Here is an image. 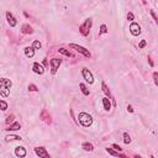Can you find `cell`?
I'll return each mask as SVG.
<instances>
[{
  "mask_svg": "<svg viewBox=\"0 0 158 158\" xmlns=\"http://www.w3.org/2000/svg\"><path fill=\"white\" fill-rule=\"evenodd\" d=\"M58 52L60 53V54H63V56H65V57H74V54L70 52V51H68V49H65V48H63V47H60L59 49H58Z\"/></svg>",
  "mask_w": 158,
  "mask_h": 158,
  "instance_id": "obj_22",
  "label": "cell"
},
{
  "mask_svg": "<svg viewBox=\"0 0 158 158\" xmlns=\"http://www.w3.org/2000/svg\"><path fill=\"white\" fill-rule=\"evenodd\" d=\"M0 94H1L2 98H7L10 95V90L6 89V88H4V86H0Z\"/></svg>",
  "mask_w": 158,
  "mask_h": 158,
  "instance_id": "obj_23",
  "label": "cell"
},
{
  "mask_svg": "<svg viewBox=\"0 0 158 158\" xmlns=\"http://www.w3.org/2000/svg\"><path fill=\"white\" fill-rule=\"evenodd\" d=\"M127 20H128V21H133V20H135L133 12H128V14H127Z\"/></svg>",
  "mask_w": 158,
  "mask_h": 158,
  "instance_id": "obj_34",
  "label": "cell"
},
{
  "mask_svg": "<svg viewBox=\"0 0 158 158\" xmlns=\"http://www.w3.org/2000/svg\"><path fill=\"white\" fill-rule=\"evenodd\" d=\"M101 102H102V107H104L105 111H110L111 110V99H109L107 96H105V98H102Z\"/></svg>",
  "mask_w": 158,
  "mask_h": 158,
  "instance_id": "obj_16",
  "label": "cell"
},
{
  "mask_svg": "<svg viewBox=\"0 0 158 158\" xmlns=\"http://www.w3.org/2000/svg\"><path fill=\"white\" fill-rule=\"evenodd\" d=\"M81 77H83V79H84L88 84H93V83H94V75H93V73L90 72V69H88L86 67L81 68Z\"/></svg>",
  "mask_w": 158,
  "mask_h": 158,
  "instance_id": "obj_5",
  "label": "cell"
},
{
  "mask_svg": "<svg viewBox=\"0 0 158 158\" xmlns=\"http://www.w3.org/2000/svg\"><path fill=\"white\" fill-rule=\"evenodd\" d=\"M15 156L16 157H19V158H23V157H26V154H27V152H26V148L25 147H22V146H17V147H15Z\"/></svg>",
  "mask_w": 158,
  "mask_h": 158,
  "instance_id": "obj_11",
  "label": "cell"
},
{
  "mask_svg": "<svg viewBox=\"0 0 158 158\" xmlns=\"http://www.w3.org/2000/svg\"><path fill=\"white\" fill-rule=\"evenodd\" d=\"M21 32L23 35H31V33H33V28H32V26L30 23H23L21 26Z\"/></svg>",
  "mask_w": 158,
  "mask_h": 158,
  "instance_id": "obj_14",
  "label": "cell"
},
{
  "mask_svg": "<svg viewBox=\"0 0 158 158\" xmlns=\"http://www.w3.org/2000/svg\"><path fill=\"white\" fill-rule=\"evenodd\" d=\"M33 151H35L36 156L40 157V158H51V156H49V153L47 152V149H46L44 147H42V146H37V147H35Z\"/></svg>",
  "mask_w": 158,
  "mask_h": 158,
  "instance_id": "obj_6",
  "label": "cell"
},
{
  "mask_svg": "<svg viewBox=\"0 0 158 158\" xmlns=\"http://www.w3.org/2000/svg\"><path fill=\"white\" fill-rule=\"evenodd\" d=\"M32 72L36 73V74H38V75H43L44 72H46V69H44V67H43L41 63L35 62V63L32 64Z\"/></svg>",
  "mask_w": 158,
  "mask_h": 158,
  "instance_id": "obj_10",
  "label": "cell"
},
{
  "mask_svg": "<svg viewBox=\"0 0 158 158\" xmlns=\"http://www.w3.org/2000/svg\"><path fill=\"white\" fill-rule=\"evenodd\" d=\"M19 130H21V125L17 121H14L12 123H10L7 128H5V131H19Z\"/></svg>",
  "mask_w": 158,
  "mask_h": 158,
  "instance_id": "obj_18",
  "label": "cell"
},
{
  "mask_svg": "<svg viewBox=\"0 0 158 158\" xmlns=\"http://www.w3.org/2000/svg\"><path fill=\"white\" fill-rule=\"evenodd\" d=\"M32 47H33L35 49H40V48L42 47V43H41L40 41H37V40H35V41L32 42Z\"/></svg>",
  "mask_w": 158,
  "mask_h": 158,
  "instance_id": "obj_27",
  "label": "cell"
},
{
  "mask_svg": "<svg viewBox=\"0 0 158 158\" xmlns=\"http://www.w3.org/2000/svg\"><path fill=\"white\" fill-rule=\"evenodd\" d=\"M105 151H106L110 156H112V157H121V158H125V157H126V154L121 153L120 151H117V149H115V148H112V147H111V148L107 147V148H105Z\"/></svg>",
  "mask_w": 158,
  "mask_h": 158,
  "instance_id": "obj_12",
  "label": "cell"
},
{
  "mask_svg": "<svg viewBox=\"0 0 158 158\" xmlns=\"http://www.w3.org/2000/svg\"><path fill=\"white\" fill-rule=\"evenodd\" d=\"M23 52H25V56H26L27 58H32V57L35 56V48H33L32 46L25 47V48H23Z\"/></svg>",
  "mask_w": 158,
  "mask_h": 158,
  "instance_id": "obj_17",
  "label": "cell"
},
{
  "mask_svg": "<svg viewBox=\"0 0 158 158\" xmlns=\"http://www.w3.org/2000/svg\"><path fill=\"white\" fill-rule=\"evenodd\" d=\"M81 148H83L85 152H93V151H94V146H93V143H90V142H83V143H81Z\"/></svg>",
  "mask_w": 158,
  "mask_h": 158,
  "instance_id": "obj_20",
  "label": "cell"
},
{
  "mask_svg": "<svg viewBox=\"0 0 158 158\" xmlns=\"http://www.w3.org/2000/svg\"><path fill=\"white\" fill-rule=\"evenodd\" d=\"M79 89H80V91L83 93L84 96H89L90 95V90L88 89V86H86L85 83H79Z\"/></svg>",
  "mask_w": 158,
  "mask_h": 158,
  "instance_id": "obj_19",
  "label": "cell"
},
{
  "mask_svg": "<svg viewBox=\"0 0 158 158\" xmlns=\"http://www.w3.org/2000/svg\"><path fill=\"white\" fill-rule=\"evenodd\" d=\"M111 147H112V148H115V149H117V151H120V152H121V149H122V148H121L118 144H116V143H112V144H111Z\"/></svg>",
  "mask_w": 158,
  "mask_h": 158,
  "instance_id": "obj_35",
  "label": "cell"
},
{
  "mask_svg": "<svg viewBox=\"0 0 158 158\" xmlns=\"http://www.w3.org/2000/svg\"><path fill=\"white\" fill-rule=\"evenodd\" d=\"M0 106H1V110H2V111H6L9 105H7V102H6L5 100H0Z\"/></svg>",
  "mask_w": 158,
  "mask_h": 158,
  "instance_id": "obj_28",
  "label": "cell"
},
{
  "mask_svg": "<svg viewBox=\"0 0 158 158\" xmlns=\"http://www.w3.org/2000/svg\"><path fill=\"white\" fill-rule=\"evenodd\" d=\"M91 27H93V20H91L90 17L85 19V20L80 23V26H79V32H80V35L84 36V37L89 36V32H90Z\"/></svg>",
  "mask_w": 158,
  "mask_h": 158,
  "instance_id": "obj_2",
  "label": "cell"
},
{
  "mask_svg": "<svg viewBox=\"0 0 158 158\" xmlns=\"http://www.w3.org/2000/svg\"><path fill=\"white\" fill-rule=\"evenodd\" d=\"M40 118H41L44 123H47V125H51V123H52L51 114H49L48 110H46V109H43V110L41 111V114H40Z\"/></svg>",
  "mask_w": 158,
  "mask_h": 158,
  "instance_id": "obj_9",
  "label": "cell"
},
{
  "mask_svg": "<svg viewBox=\"0 0 158 158\" xmlns=\"http://www.w3.org/2000/svg\"><path fill=\"white\" fill-rule=\"evenodd\" d=\"M22 138L17 135H7L5 136V142H11V141H21Z\"/></svg>",
  "mask_w": 158,
  "mask_h": 158,
  "instance_id": "obj_21",
  "label": "cell"
},
{
  "mask_svg": "<svg viewBox=\"0 0 158 158\" xmlns=\"http://www.w3.org/2000/svg\"><path fill=\"white\" fill-rule=\"evenodd\" d=\"M15 121V115H9L7 117H6V120H5V122H6V125H10V123H12Z\"/></svg>",
  "mask_w": 158,
  "mask_h": 158,
  "instance_id": "obj_26",
  "label": "cell"
},
{
  "mask_svg": "<svg viewBox=\"0 0 158 158\" xmlns=\"http://www.w3.org/2000/svg\"><path fill=\"white\" fill-rule=\"evenodd\" d=\"M149 12H151V16H152V17H153V20H154V22H156V25H157V26H158V16H157V15H156V12H154V11H153V10H151V11H149Z\"/></svg>",
  "mask_w": 158,
  "mask_h": 158,
  "instance_id": "obj_32",
  "label": "cell"
},
{
  "mask_svg": "<svg viewBox=\"0 0 158 158\" xmlns=\"http://www.w3.org/2000/svg\"><path fill=\"white\" fill-rule=\"evenodd\" d=\"M152 77H153V81H154V85H156V86H158V72H153Z\"/></svg>",
  "mask_w": 158,
  "mask_h": 158,
  "instance_id": "obj_29",
  "label": "cell"
},
{
  "mask_svg": "<svg viewBox=\"0 0 158 158\" xmlns=\"http://www.w3.org/2000/svg\"><path fill=\"white\" fill-rule=\"evenodd\" d=\"M127 111H128V112H133L135 110H133V107H132L131 105H127Z\"/></svg>",
  "mask_w": 158,
  "mask_h": 158,
  "instance_id": "obj_36",
  "label": "cell"
},
{
  "mask_svg": "<svg viewBox=\"0 0 158 158\" xmlns=\"http://www.w3.org/2000/svg\"><path fill=\"white\" fill-rule=\"evenodd\" d=\"M109 32V30H107V26L105 25V23H102L101 26H100V31H99V35H105V33H107Z\"/></svg>",
  "mask_w": 158,
  "mask_h": 158,
  "instance_id": "obj_25",
  "label": "cell"
},
{
  "mask_svg": "<svg viewBox=\"0 0 158 158\" xmlns=\"http://www.w3.org/2000/svg\"><path fill=\"white\" fill-rule=\"evenodd\" d=\"M146 46H147V41H146V40H141L139 43H138V48H139V49H143Z\"/></svg>",
  "mask_w": 158,
  "mask_h": 158,
  "instance_id": "obj_30",
  "label": "cell"
},
{
  "mask_svg": "<svg viewBox=\"0 0 158 158\" xmlns=\"http://www.w3.org/2000/svg\"><path fill=\"white\" fill-rule=\"evenodd\" d=\"M28 91H38V88L36 84H30L28 85Z\"/></svg>",
  "mask_w": 158,
  "mask_h": 158,
  "instance_id": "obj_31",
  "label": "cell"
},
{
  "mask_svg": "<svg viewBox=\"0 0 158 158\" xmlns=\"http://www.w3.org/2000/svg\"><path fill=\"white\" fill-rule=\"evenodd\" d=\"M122 137H123V143L125 144H130L131 143V136L127 133V132H123V135H122Z\"/></svg>",
  "mask_w": 158,
  "mask_h": 158,
  "instance_id": "obj_24",
  "label": "cell"
},
{
  "mask_svg": "<svg viewBox=\"0 0 158 158\" xmlns=\"http://www.w3.org/2000/svg\"><path fill=\"white\" fill-rule=\"evenodd\" d=\"M60 64H62V58H51L49 59V67H51V73L54 75L56 73H57V70L59 69V67H60Z\"/></svg>",
  "mask_w": 158,
  "mask_h": 158,
  "instance_id": "obj_4",
  "label": "cell"
},
{
  "mask_svg": "<svg viewBox=\"0 0 158 158\" xmlns=\"http://www.w3.org/2000/svg\"><path fill=\"white\" fill-rule=\"evenodd\" d=\"M69 48H72V49L77 51L78 53H80V54H81V56H84L85 58H90V57H91L90 51H89V49H86L85 47L80 46V44H77V43H69Z\"/></svg>",
  "mask_w": 158,
  "mask_h": 158,
  "instance_id": "obj_3",
  "label": "cell"
},
{
  "mask_svg": "<svg viewBox=\"0 0 158 158\" xmlns=\"http://www.w3.org/2000/svg\"><path fill=\"white\" fill-rule=\"evenodd\" d=\"M147 59H148V64H149V67L153 68V67H154V63H153V59H152V57H151L149 54L147 56Z\"/></svg>",
  "mask_w": 158,
  "mask_h": 158,
  "instance_id": "obj_33",
  "label": "cell"
},
{
  "mask_svg": "<svg viewBox=\"0 0 158 158\" xmlns=\"http://www.w3.org/2000/svg\"><path fill=\"white\" fill-rule=\"evenodd\" d=\"M5 17H6V21H7V23H9L10 27H15L17 25V22H19L17 19L14 16V14L11 11H6L5 12Z\"/></svg>",
  "mask_w": 158,
  "mask_h": 158,
  "instance_id": "obj_8",
  "label": "cell"
},
{
  "mask_svg": "<svg viewBox=\"0 0 158 158\" xmlns=\"http://www.w3.org/2000/svg\"><path fill=\"white\" fill-rule=\"evenodd\" d=\"M0 86H4V88H6V89H11V86H12V81L9 79V78H1L0 79Z\"/></svg>",
  "mask_w": 158,
  "mask_h": 158,
  "instance_id": "obj_15",
  "label": "cell"
},
{
  "mask_svg": "<svg viewBox=\"0 0 158 158\" xmlns=\"http://www.w3.org/2000/svg\"><path fill=\"white\" fill-rule=\"evenodd\" d=\"M101 90H102V93L105 94V96H107L109 99H111V100H114V98H112V95H111V91H110V89H109V86H107V84L102 80L101 81ZM115 101V100H114ZM116 105V104H115Z\"/></svg>",
  "mask_w": 158,
  "mask_h": 158,
  "instance_id": "obj_13",
  "label": "cell"
},
{
  "mask_svg": "<svg viewBox=\"0 0 158 158\" xmlns=\"http://www.w3.org/2000/svg\"><path fill=\"white\" fill-rule=\"evenodd\" d=\"M78 118H79V123L83 126V127H90L93 125V116L85 111H81L79 112L78 115Z\"/></svg>",
  "mask_w": 158,
  "mask_h": 158,
  "instance_id": "obj_1",
  "label": "cell"
},
{
  "mask_svg": "<svg viewBox=\"0 0 158 158\" xmlns=\"http://www.w3.org/2000/svg\"><path fill=\"white\" fill-rule=\"evenodd\" d=\"M128 30H130V33H131L132 36H135V37H137V36L141 35V26H139L137 22H135V21L131 22Z\"/></svg>",
  "mask_w": 158,
  "mask_h": 158,
  "instance_id": "obj_7",
  "label": "cell"
}]
</instances>
